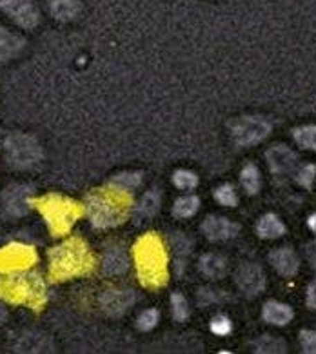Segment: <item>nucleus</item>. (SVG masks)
Returning a JSON list of instances; mask_svg holds the SVG:
<instances>
[{
  "label": "nucleus",
  "instance_id": "1",
  "mask_svg": "<svg viewBox=\"0 0 316 354\" xmlns=\"http://www.w3.org/2000/svg\"><path fill=\"white\" fill-rule=\"evenodd\" d=\"M133 198L129 191H124L120 187H100L88 194L86 202V211H88L89 220L97 227H115L126 222L129 213H131Z\"/></svg>",
  "mask_w": 316,
  "mask_h": 354
},
{
  "label": "nucleus",
  "instance_id": "2",
  "mask_svg": "<svg viewBox=\"0 0 316 354\" xmlns=\"http://www.w3.org/2000/svg\"><path fill=\"white\" fill-rule=\"evenodd\" d=\"M95 269V258L80 238H71L49 252V277L55 281L84 277Z\"/></svg>",
  "mask_w": 316,
  "mask_h": 354
},
{
  "label": "nucleus",
  "instance_id": "3",
  "mask_svg": "<svg viewBox=\"0 0 316 354\" xmlns=\"http://www.w3.org/2000/svg\"><path fill=\"white\" fill-rule=\"evenodd\" d=\"M135 263L138 278L146 287L167 283V252L156 234H146L135 243Z\"/></svg>",
  "mask_w": 316,
  "mask_h": 354
},
{
  "label": "nucleus",
  "instance_id": "4",
  "mask_svg": "<svg viewBox=\"0 0 316 354\" xmlns=\"http://www.w3.org/2000/svg\"><path fill=\"white\" fill-rule=\"evenodd\" d=\"M0 298L11 304L40 309L46 304L44 281L37 274H8L0 278Z\"/></svg>",
  "mask_w": 316,
  "mask_h": 354
},
{
  "label": "nucleus",
  "instance_id": "5",
  "mask_svg": "<svg viewBox=\"0 0 316 354\" xmlns=\"http://www.w3.org/2000/svg\"><path fill=\"white\" fill-rule=\"evenodd\" d=\"M33 204L39 207V211L46 218L51 233L59 234V236L69 233V229L73 227V223L86 211L78 202L60 196V194H46L44 198L33 200Z\"/></svg>",
  "mask_w": 316,
  "mask_h": 354
},
{
  "label": "nucleus",
  "instance_id": "6",
  "mask_svg": "<svg viewBox=\"0 0 316 354\" xmlns=\"http://www.w3.org/2000/svg\"><path fill=\"white\" fill-rule=\"evenodd\" d=\"M4 146L10 164L19 169H28L42 158V149H40L39 142L28 135H20V133L11 135Z\"/></svg>",
  "mask_w": 316,
  "mask_h": 354
},
{
  "label": "nucleus",
  "instance_id": "7",
  "mask_svg": "<svg viewBox=\"0 0 316 354\" xmlns=\"http://www.w3.org/2000/svg\"><path fill=\"white\" fill-rule=\"evenodd\" d=\"M271 133V124L262 117H242L231 124V138L236 146H254Z\"/></svg>",
  "mask_w": 316,
  "mask_h": 354
},
{
  "label": "nucleus",
  "instance_id": "8",
  "mask_svg": "<svg viewBox=\"0 0 316 354\" xmlns=\"http://www.w3.org/2000/svg\"><path fill=\"white\" fill-rule=\"evenodd\" d=\"M37 262V252L30 245L11 243L0 249V272H19Z\"/></svg>",
  "mask_w": 316,
  "mask_h": 354
},
{
  "label": "nucleus",
  "instance_id": "9",
  "mask_svg": "<svg viewBox=\"0 0 316 354\" xmlns=\"http://www.w3.org/2000/svg\"><path fill=\"white\" fill-rule=\"evenodd\" d=\"M0 10L20 28L31 30L39 24V10L35 0H0Z\"/></svg>",
  "mask_w": 316,
  "mask_h": 354
},
{
  "label": "nucleus",
  "instance_id": "10",
  "mask_svg": "<svg viewBox=\"0 0 316 354\" xmlns=\"http://www.w3.org/2000/svg\"><path fill=\"white\" fill-rule=\"evenodd\" d=\"M236 283L243 295L257 296L266 287V274L257 263H245L236 272Z\"/></svg>",
  "mask_w": 316,
  "mask_h": 354
},
{
  "label": "nucleus",
  "instance_id": "11",
  "mask_svg": "<svg viewBox=\"0 0 316 354\" xmlns=\"http://www.w3.org/2000/svg\"><path fill=\"white\" fill-rule=\"evenodd\" d=\"M202 231L213 242H222V240H229V238L236 236L239 225L229 222L224 216H207L204 223H202Z\"/></svg>",
  "mask_w": 316,
  "mask_h": 354
},
{
  "label": "nucleus",
  "instance_id": "12",
  "mask_svg": "<svg viewBox=\"0 0 316 354\" xmlns=\"http://www.w3.org/2000/svg\"><path fill=\"white\" fill-rule=\"evenodd\" d=\"M268 164L271 171H275L278 175H286V173H291L295 169L297 155L284 144H278L268 151Z\"/></svg>",
  "mask_w": 316,
  "mask_h": 354
},
{
  "label": "nucleus",
  "instance_id": "13",
  "mask_svg": "<svg viewBox=\"0 0 316 354\" xmlns=\"http://www.w3.org/2000/svg\"><path fill=\"white\" fill-rule=\"evenodd\" d=\"M135 301V295L126 289H111L102 296V307L107 315L118 316L126 313Z\"/></svg>",
  "mask_w": 316,
  "mask_h": 354
},
{
  "label": "nucleus",
  "instance_id": "14",
  "mask_svg": "<svg viewBox=\"0 0 316 354\" xmlns=\"http://www.w3.org/2000/svg\"><path fill=\"white\" fill-rule=\"evenodd\" d=\"M269 262L282 277H295L298 272V267H300L297 252L289 248H280L272 251L269 254Z\"/></svg>",
  "mask_w": 316,
  "mask_h": 354
},
{
  "label": "nucleus",
  "instance_id": "15",
  "mask_svg": "<svg viewBox=\"0 0 316 354\" xmlns=\"http://www.w3.org/2000/svg\"><path fill=\"white\" fill-rule=\"evenodd\" d=\"M4 204L10 213L22 216L30 209V204H33V200H30V187H26V185L10 187L4 193Z\"/></svg>",
  "mask_w": 316,
  "mask_h": 354
},
{
  "label": "nucleus",
  "instance_id": "16",
  "mask_svg": "<svg viewBox=\"0 0 316 354\" xmlns=\"http://www.w3.org/2000/svg\"><path fill=\"white\" fill-rule=\"evenodd\" d=\"M262 318L268 324L282 327L292 320V309L282 301H268L262 309Z\"/></svg>",
  "mask_w": 316,
  "mask_h": 354
},
{
  "label": "nucleus",
  "instance_id": "17",
  "mask_svg": "<svg viewBox=\"0 0 316 354\" xmlns=\"http://www.w3.org/2000/svg\"><path fill=\"white\" fill-rule=\"evenodd\" d=\"M22 48H24V40L19 35L6 30L4 26H0V62L17 57Z\"/></svg>",
  "mask_w": 316,
  "mask_h": 354
},
{
  "label": "nucleus",
  "instance_id": "18",
  "mask_svg": "<svg viewBox=\"0 0 316 354\" xmlns=\"http://www.w3.org/2000/svg\"><path fill=\"white\" fill-rule=\"evenodd\" d=\"M284 233H286V225L277 214H266L258 220L257 234L263 240H275V238L284 236Z\"/></svg>",
  "mask_w": 316,
  "mask_h": 354
},
{
  "label": "nucleus",
  "instance_id": "19",
  "mask_svg": "<svg viewBox=\"0 0 316 354\" xmlns=\"http://www.w3.org/2000/svg\"><path fill=\"white\" fill-rule=\"evenodd\" d=\"M127 269L126 252L118 248H111L104 257V271L107 274H122Z\"/></svg>",
  "mask_w": 316,
  "mask_h": 354
},
{
  "label": "nucleus",
  "instance_id": "20",
  "mask_svg": "<svg viewBox=\"0 0 316 354\" xmlns=\"http://www.w3.org/2000/svg\"><path fill=\"white\" fill-rule=\"evenodd\" d=\"M49 11L55 19L71 20L78 15L80 4L78 0H51L49 2Z\"/></svg>",
  "mask_w": 316,
  "mask_h": 354
},
{
  "label": "nucleus",
  "instance_id": "21",
  "mask_svg": "<svg viewBox=\"0 0 316 354\" xmlns=\"http://www.w3.org/2000/svg\"><path fill=\"white\" fill-rule=\"evenodd\" d=\"M200 269L205 277L222 278L225 274V260L220 254H205L200 260Z\"/></svg>",
  "mask_w": 316,
  "mask_h": 354
},
{
  "label": "nucleus",
  "instance_id": "22",
  "mask_svg": "<svg viewBox=\"0 0 316 354\" xmlns=\"http://www.w3.org/2000/svg\"><path fill=\"white\" fill-rule=\"evenodd\" d=\"M240 182L248 194H257L260 191V173L254 164H248L240 173Z\"/></svg>",
  "mask_w": 316,
  "mask_h": 354
},
{
  "label": "nucleus",
  "instance_id": "23",
  "mask_svg": "<svg viewBox=\"0 0 316 354\" xmlns=\"http://www.w3.org/2000/svg\"><path fill=\"white\" fill-rule=\"evenodd\" d=\"M200 200L196 196H182L173 205V214L176 218H191L198 211Z\"/></svg>",
  "mask_w": 316,
  "mask_h": 354
},
{
  "label": "nucleus",
  "instance_id": "24",
  "mask_svg": "<svg viewBox=\"0 0 316 354\" xmlns=\"http://www.w3.org/2000/svg\"><path fill=\"white\" fill-rule=\"evenodd\" d=\"M158 209H160V193L149 191L147 194H144V198L138 205V214L144 218H151V216H155Z\"/></svg>",
  "mask_w": 316,
  "mask_h": 354
},
{
  "label": "nucleus",
  "instance_id": "25",
  "mask_svg": "<svg viewBox=\"0 0 316 354\" xmlns=\"http://www.w3.org/2000/svg\"><path fill=\"white\" fill-rule=\"evenodd\" d=\"M292 136H295V142L298 146H301L304 149L316 151V126L298 127V129H295Z\"/></svg>",
  "mask_w": 316,
  "mask_h": 354
},
{
  "label": "nucleus",
  "instance_id": "26",
  "mask_svg": "<svg viewBox=\"0 0 316 354\" xmlns=\"http://www.w3.org/2000/svg\"><path fill=\"white\" fill-rule=\"evenodd\" d=\"M253 347L257 353H286V344L275 336H262L254 342Z\"/></svg>",
  "mask_w": 316,
  "mask_h": 354
},
{
  "label": "nucleus",
  "instance_id": "27",
  "mask_svg": "<svg viewBox=\"0 0 316 354\" xmlns=\"http://www.w3.org/2000/svg\"><path fill=\"white\" fill-rule=\"evenodd\" d=\"M171 309H173L175 320H187V316H189V304H187V300H185L180 292H175V295L171 296Z\"/></svg>",
  "mask_w": 316,
  "mask_h": 354
},
{
  "label": "nucleus",
  "instance_id": "28",
  "mask_svg": "<svg viewBox=\"0 0 316 354\" xmlns=\"http://www.w3.org/2000/svg\"><path fill=\"white\" fill-rule=\"evenodd\" d=\"M214 198L219 200V204L227 205V207H234L239 204V196H236V191H234L233 185L224 184L220 185L219 189L214 191Z\"/></svg>",
  "mask_w": 316,
  "mask_h": 354
},
{
  "label": "nucleus",
  "instance_id": "29",
  "mask_svg": "<svg viewBox=\"0 0 316 354\" xmlns=\"http://www.w3.org/2000/svg\"><path fill=\"white\" fill-rule=\"evenodd\" d=\"M173 184H175L178 189H193V187H196V184H198V178H196L195 173L180 169L173 175Z\"/></svg>",
  "mask_w": 316,
  "mask_h": 354
},
{
  "label": "nucleus",
  "instance_id": "30",
  "mask_svg": "<svg viewBox=\"0 0 316 354\" xmlns=\"http://www.w3.org/2000/svg\"><path fill=\"white\" fill-rule=\"evenodd\" d=\"M138 184H140V175L138 173H122L117 178H113V185L124 191L135 189Z\"/></svg>",
  "mask_w": 316,
  "mask_h": 354
},
{
  "label": "nucleus",
  "instance_id": "31",
  "mask_svg": "<svg viewBox=\"0 0 316 354\" xmlns=\"http://www.w3.org/2000/svg\"><path fill=\"white\" fill-rule=\"evenodd\" d=\"M233 329V324L229 320L227 316H214L213 320H211V330H213L216 336H227Z\"/></svg>",
  "mask_w": 316,
  "mask_h": 354
},
{
  "label": "nucleus",
  "instance_id": "32",
  "mask_svg": "<svg viewBox=\"0 0 316 354\" xmlns=\"http://www.w3.org/2000/svg\"><path fill=\"white\" fill-rule=\"evenodd\" d=\"M19 351H44V338L39 335H28L22 338V342H20L19 345Z\"/></svg>",
  "mask_w": 316,
  "mask_h": 354
},
{
  "label": "nucleus",
  "instance_id": "33",
  "mask_svg": "<svg viewBox=\"0 0 316 354\" xmlns=\"http://www.w3.org/2000/svg\"><path fill=\"white\" fill-rule=\"evenodd\" d=\"M158 318H160V315H158V310L156 309L144 310L140 315V318H138V327H140L142 330H151L156 324H158Z\"/></svg>",
  "mask_w": 316,
  "mask_h": 354
},
{
  "label": "nucleus",
  "instance_id": "34",
  "mask_svg": "<svg viewBox=\"0 0 316 354\" xmlns=\"http://www.w3.org/2000/svg\"><path fill=\"white\" fill-rule=\"evenodd\" d=\"M315 176H316V167L313 164H307L304 165V167H300L297 180H298V184L304 185L306 189H309V187L313 185V182H315Z\"/></svg>",
  "mask_w": 316,
  "mask_h": 354
},
{
  "label": "nucleus",
  "instance_id": "35",
  "mask_svg": "<svg viewBox=\"0 0 316 354\" xmlns=\"http://www.w3.org/2000/svg\"><path fill=\"white\" fill-rule=\"evenodd\" d=\"M300 344L304 353L316 354V330H301Z\"/></svg>",
  "mask_w": 316,
  "mask_h": 354
},
{
  "label": "nucleus",
  "instance_id": "36",
  "mask_svg": "<svg viewBox=\"0 0 316 354\" xmlns=\"http://www.w3.org/2000/svg\"><path fill=\"white\" fill-rule=\"evenodd\" d=\"M307 306L311 309H316V280L307 289Z\"/></svg>",
  "mask_w": 316,
  "mask_h": 354
},
{
  "label": "nucleus",
  "instance_id": "37",
  "mask_svg": "<svg viewBox=\"0 0 316 354\" xmlns=\"http://www.w3.org/2000/svg\"><path fill=\"white\" fill-rule=\"evenodd\" d=\"M307 225H309V229H311L313 233H316V213L309 216V220H307Z\"/></svg>",
  "mask_w": 316,
  "mask_h": 354
},
{
  "label": "nucleus",
  "instance_id": "38",
  "mask_svg": "<svg viewBox=\"0 0 316 354\" xmlns=\"http://www.w3.org/2000/svg\"><path fill=\"white\" fill-rule=\"evenodd\" d=\"M311 249L315 251V254H313V252H309V260H311L313 266L316 267V245H311Z\"/></svg>",
  "mask_w": 316,
  "mask_h": 354
},
{
  "label": "nucleus",
  "instance_id": "39",
  "mask_svg": "<svg viewBox=\"0 0 316 354\" xmlns=\"http://www.w3.org/2000/svg\"><path fill=\"white\" fill-rule=\"evenodd\" d=\"M4 318H6V310L4 307H0V322H4Z\"/></svg>",
  "mask_w": 316,
  "mask_h": 354
}]
</instances>
